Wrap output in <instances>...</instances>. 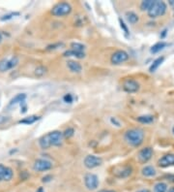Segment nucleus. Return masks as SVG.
<instances>
[{"instance_id": "24", "label": "nucleus", "mask_w": 174, "mask_h": 192, "mask_svg": "<svg viewBox=\"0 0 174 192\" xmlns=\"http://www.w3.org/2000/svg\"><path fill=\"white\" fill-rule=\"evenodd\" d=\"M71 50H73V51H83L84 52V50H85V46L81 43H77V42H73L71 44Z\"/></svg>"}, {"instance_id": "33", "label": "nucleus", "mask_w": 174, "mask_h": 192, "mask_svg": "<svg viewBox=\"0 0 174 192\" xmlns=\"http://www.w3.org/2000/svg\"><path fill=\"white\" fill-rule=\"evenodd\" d=\"M110 121H111V123H113V124H116V126H118V127L121 126V125H120V122L116 120L115 117H111V118H110Z\"/></svg>"}, {"instance_id": "23", "label": "nucleus", "mask_w": 174, "mask_h": 192, "mask_svg": "<svg viewBox=\"0 0 174 192\" xmlns=\"http://www.w3.org/2000/svg\"><path fill=\"white\" fill-rule=\"evenodd\" d=\"M39 118H40V116H27V117L23 118V120H22V121H19V123H22V124H32V123L36 122L39 120Z\"/></svg>"}, {"instance_id": "25", "label": "nucleus", "mask_w": 174, "mask_h": 192, "mask_svg": "<svg viewBox=\"0 0 174 192\" xmlns=\"http://www.w3.org/2000/svg\"><path fill=\"white\" fill-rule=\"evenodd\" d=\"M46 71H48V69H46V67H45V66H43V65L38 66V67L35 69V75L37 77H42L45 74Z\"/></svg>"}, {"instance_id": "9", "label": "nucleus", "mask_w": 174, "mask_h": 192, "mask_svg": "<svg viewBox=\"0 0 174 192\" xmlns=\"http://www.w3.org/2000/svg\"><path fill=\"white\" fill-rule=\"evenodd\" d=\"M102 163V158L96 155H87L84 158V166L88 169H94L96 167L101 166Z\"/></svg>"}, {"instance_id": "40", "label": "nucleus", "mask_w": 174, "mask_h": 192, "mask_svg": "<svg viewBox=\"0 0 174 192\" xmlns=\"http://www.w3.org/2000/svg\"><path fill=\"white\" fill-rule=\"evenodd\" d=\"M2 41V35H1V33H0V43H1Z\"/></svg>"}, {"instance_id": "21", "label": "nucleus", "mask_w": 174, "mask_h": 192, "mask_svg": "<svg viewBox=\"0 0 174 192\" xmlns=\"http://www.w3.org/2000/svg\"><path fill=\"white\" fill-rule=\"evenodd\" d=\"M25 99H26V94H24V93L18 94L11 100L10 105L12 106V105H16V104H22V102L25 101Z\"/></svg>"}, {"instance_id": "6", "label": "nucleus", "mask_w": 174, "mask_h": 192, "mask_svg": "<svg viewBox=\"0 0 174 192\" xmlns=\"http://www.w3.org/2000/svg\"><path fill=\"white\" fill-rule=\"evenodd\" d=\"M132 168L128 165H123V166H116L115 168H113L112 174L113 176H115L116 178H128L132 175Z\"/></svg>"}, {"instance_id": "3", "label": "nucleus", "mask_w": 174, "mask_h": 192, "mask_svg": "<svg viewBox=\"0 0 174 192\" xmlns=\"http://www.w3.org/2000/svg\"><path fill=\"white\" fill-rule=\"evenodd\" d=\"M167 5L164 1H153L151 7L147 11V14L152 18L162 17L165 14Z\"/></svg>"}, {"instance_id": "7", "label": "nucleus", "mask_w": 174, "mask_h": 192, "mask_svg": "<svg viewBox=\"0 0 174 192\" xmlns=\"http://www.w3.org/2000/svg\"><path fill=\"white\" fill-rule=\"evenodd\" d=\"M128 59H129L128 52L125 51H122V50H119V51H116L114 54L111 55L110 61L113 65H119V64H122L123 62L127 61Z\"/></svg>"}, {"instance_id": "28", "label": "nucleus", "mask_w": 174, "mask_h": 192, "mask_svg": "<svg viewBox=\"0 0 174 192\" xmlns=\"http://www.w3.org/2000/svg\"><path fill=\"white\" fill-rule=\"evenodd\" d=\"M73 133H75V130L73 128L70 127L68 129H66L63 133V137H66V138H71L72 136H73Z\"/></svg>"}, {"instance_id": "30", "label": "nucleus", "mask_w": 174, "mask_h": 192, "mask_svg": "<svg viewBox=\"0 0 174 192\" xmlns=\"http://www.w3.org/2000/svg\"><path fill=\"white\" fill-rule=\"evenodd\" d=\"M5 172H6V167L4 166V165L0 164V182H1V181H4Z\"/></svg>"}, {"instance_id": "34", "label": "nucleus", "mask_w": 174, "mask_h": 192, "mask_svg": "<svg viewBox=\"0 0 174 192\" xmlns=\"http://www.w3.org/2000/svg\"><path fill=\"white\" fill-rule=\"evenodd\" d=\"M14 15H18V14H11V15H8V16H4L1 19H2V21H5V19L11 18H12V16H14Z\"/></svg>"}, {"instance_id": "15", "label": "nucleus", "mask_w": 174, "mask_h": 192, "mask_svg": "<svg viewBox=\"0 0 174 192\" xmlns=\"http://www.w3.org/2000/svg\"><path fill=\"white\" fill-rule=\"evenodd\" d=\"M141 174L142 176L146 177V178H151V177H155L157 174V171L155 169V167L151 166V165H147V166H144L141 170Z\"/></svg>"}, {"instance_id": "22", "label": "nucleus", "mask_w": 174, "mask_h": 192, "mask_svg": "<svg viewBox=\"0 0 174 192\" xmlns=\"http://www.w3.org/2000/svg\"><path fill=\"white\" fill-rule=\"evenodd\" d=\"M167 184L160 182L154 185V192H167Z\"/></svg>"}, {"instance_id": "12", "label": "nucleus", "mask_w": 174, "mask_h": 192, "mask_svg": "<svg viewBox=\"0 0 174 192\" xmlns=\"http://www.w3.org/2000/svg\"><path fill=\"white\" fill-rule=\"evenodd\" d=\"M52 168V163L46 159H37L33 165V169L37 172L49 171Z\"/></svg>"}, {"instance_id": "16", "label": "nucleus", "mask_w": 174, "mask_h": 192, "mask_svg": "<svg viewBox=\"0 0 174 192\" xmlns=\"http://www.w3.org/2000/svg\"><path fill=\"white\" fill-rule=\"evenodd\" d=\"M168 46V44L164 42V41H160L157 44H155L154 46H152V48L150 49V52L151 54H158L159 51H163L165 47H167Z\"/></svg>"}, {"instance_id": "32", "label": "nucleus", "mask_w": 174, "mask_h": 192, "mask_svg": "<svg viewBox=\"0 0 174 192\" xmlns=\"http://www.w3.org/2000/svg\"><path fill=\"white\" fill-rule=\"evenodd\" d=\"M63 99H64V101H65L66 103H72V102H73V96H72V94H70V93L66 94V95L63 97Z\"/></svg>"}, {"instance_id": "39", "label": "nucleus", "mask_w": 174, "mask_h": 192, "mask_svg": "<svg viewBox=\"0 0 174 192\" xmlns=\"http://www.w3.org/2000/svg\"><path fill=\"white\" fill-rule=\"evenodd\" d=\"M167 192H174V187H171L168 191H167Z\"/></svg>"}, {"instance_id": "26", "label": "nucleus", "mask_w": 174, "mask_h": 192, "mask_svg": "<svg viewBox=\"0 0 174 192\" xmlns=\"http://www.w3.org/2000/svg\"><path fill=\"white\" fill-rule=\"evenodd\" d=\"M13 176H14V172L13 170L10 168V167H6V172H5V178H4V181L5 182H9L12 180Z\"/></svg>"}, {"instance_id": "27", "label": "nucleus", "mask_w": 174, "mask_h": 192, "mask_svg": "<svg viewBox=\"0 0 174 192\" xmlns=\"http://www.w3.org/2000/svg\"><path fill=\"white\" fill-rule=\"evenodd\" d=\"M152 3L153 0H145V1H142L141 4H140V9L142 11H148V9L151 7Z\"/></svg>"}, {"instance_id": "41", "label": "nucleus", "mask_w": 174, "mask_h": 192, "mask_svg": "<svg viewBox=\"0 0 174 192\" xmlns=\"http://www.w3.org/2000/svg\"><path fill=\"white\" fill-rule=\"evenodd\" d=\"M173 133H174V127H173Z\"/></svg>"}, {"instance_id": "14", "label": "nucleus", "mask_w": 174, "mask_h": 192, "mask_svg": "<svg viewBox=\"0 0 174 192\" xmlns=\"http://www.w3.org/2000/svg\"><path fill=\"white\" fill-rule=\"evenodd\" d=\"M67 67L69 68V70L73 73H76V74H78L82 71V66L80 65V63H78L77 61L75 60H68L67 61Z\"/></svg>"}, {"instance_id": "8", "label": "nucleus", "mask_w": 174, "mask_h": 192, "mask_svg": "<svg viewBox=\"0 0 174 192\" xmlns=\"http://www.w3.org/2000/svg\"><path fill=\"white\" fill-rule=\"evenodd\" d=\"M84 184L89 190H95L99 186V178L94 174H86L84 177Z\"/></svg>"}, {"instance_id": "36", "label": "nucleus", "mask_w": 174, "mask_h": 192, "mask_svg": "<svg viewBox=\"0 0 174 192\" xmlns=\"http://www.w3.org/2000/svg\"><path fill=\"white\" fill-rule=\"evenodd\" d=\"M99 192H115V191L114 190H101Z\"/></svg>"}, {"instance_id": "10", "label": "nucleus", "mask_w": 174, "mask_h": 192, "mask_svg": "<svg viewBox=\"0 0 174 192\" xmlns=\"http://www.w3.org/2000/svg\"><path fill=\"white\" fill-rule=\"evenodd\" d=\"M154 154V151H153V149L150 148V147H147V148H144L142 149H140L137 153V159L140 163L142 164H145L148 162L152 156Z\"/></svg>"}, {"instance_id": "2", "label": "nucleus", "mask_w": 174, "mask_h": 192, "mask_svg": "<svg viewBox=\"0 0 174 192\" xmlns=\"http://www.w3.org/2000/svg\"><path fill=\"white\" fill-rule=\"evenodd\" d=\"M145 133L141 128H131L125 132L124 139L133 148H138L144 141Z\"/></svg>"}, {"instance_id": "31", "label": "nucleus", "mask_w": 174, "mask_h": 192, "mask_svg": "<svg viewBox=\"0 0 174 192\" xmlns=\"http://www.w3.org/2000/svg\"><path fill=\"white\" fill-rule=\"evenodd\" d=\"M61 46H63L62 43H57V44H53V45H49L48 46V48H46V50L48 51H50V50H56L58 48H60Z\"/></svg>"}, {"instance_id": "13", "label": "nucleus", "mask_w": 174, "mask_h": 192, "mask_svg": "<svg viewBox=\"0 0 174 192\" xmlns=\"http://www.w3.org/2000/svg\"><path fill=\"white\" fill-rule=\"evenodd\" d=\"M158 165L162 168L174 166V153H167L158 160Z\"/></svg>"}, {"instance_id": "18", "label": "nucleus", "mask_w": 174, "mask_h": 192, "mask_svg": "<svg viewBox=\"0 0 174 192\" xmlns=\"http://www.w3.org/2000/svg\"><path fill=\"white\" fill-rule=\"evenodd\" d=\"M136 121L142 124H150L154 121H155V117L152 115H144V116H140L136 118Z\"/></svg>"}, {"instance_id": "17", "label": "nucleus", "mask_w": 174, "mask_h": 192, "mask_svg": "<svg viewBox=\"0 0 174 192\" xmlns=\"http://www.w3.org/2000/svg\"><path fill=\"white\" fill-rule=\"evenodd\" d=\"M63 56H65V57L73 56V57H77V58H83L85 56V54L83 51H73V50H69V51H66L64 52Z\"/></svg>"}, {"instance_id": "4", "label": "nucleus", "mask_w": 174, "mask_h": 192, "mask_svg": "<svg viewBox=\"0 0 174 192\" xmlns=\"http://www.w3.org/2000/svg\"><path fill=\"white\" fill-rule=\"evenodd\" d=\"M72 6L68 2H59L51 10V14L54 17H64L71 14Z\"/></svg>"}, {"instance_id": "1", "label": "nucleus", "mask_w": 174, "mask_h": 192, "mask_svg": "<svg viewBox=\"0 0 174 192\" xmlns=\"http://www.w3.org/2000/svg\"><path fill=\"white\" fill-rule=\"evenodd\" d=\"M63 133L58 130L49 132L39 139V145L43 149H48L50 147H58L63 142Z\"/></svg>"}, {"instance_id": "19", "label": "nucleus", "mask_w": 174, "mask_h": 192, "mask_svg": "<svg viewBox=\"0 0 174 192\" xmlns=\"http://www.w3.org/2000/svg\"><path fill=\"white\" fill-rule=\"evenodd\" d=\"M125 16H126L127 21H128L131 24H136L138 22V16L135 12H132V11L127 12Z\"/></svg>"}, {"instance_id": "29", "label": "nucleus", "mask_w": 174, "mask_h": 192, "mask_svg": "<svg viewBox=\"0 0 174 192\" xmlns=\"http://www.w3.org/2000/svg\"><path fill=\"white\" fill-rule=\"evenodd\" d=\"M119 22H120V26H121V28L125 32V34H129V29H128V27H127L126 23L124 22V21L122 18H119Z\"/></svg>"}, {"instance_id": "35", "label": "nucleus", "mask_w": 174, "mask_h": 192, "mask_svg": "<svg viewBox=\"0 0 174 192\" xmlns=\"http://www.w3.org/2000/svg\"><path fill=\"white\" fill-rule=\"evenodd\" d=\"M49 178H51V177L50 176H46V177H45V178H43V182H49L50 180H49Z\"/></svg>"}, {"instance_id": "5", "label": "nucleus", "mask_w": 174, "mask_h": 192, "mask_svg": "<svg viewBox=\"0 0 174 192\" xmlns=\"http://www.w3.org/2000/svg\"><path fill=\"white\" fill-rule=\"evenodd\" d=\"M18 64V57L13 56L11 58H4L0 60V72H6L15 68Z\"/></svg>"}, {"instance_id": "37", "label": "nucleus", "mask_w": 174, "mask_h": 192, "mask_svg": "<svg viewBox=\"0 0 174 192\" xmlns=\"http://www.w3.org/2000/svg\"><path fill=\"white\" fill-rule=\"evenodd\" d=\"M137 192H150L148 189H141V190H139V191H137Z\"/></svg>"}, {"instance_id": "20", "label": "nucleus", "mask_w": 174, "mask_h": 192, "mask_svg": "<svg viewBox=\"0 0 174 192\" xmlns=\"http://www.w3.org/2000/svg\"><path fill=\"white\" fill-rule=\"evenodd\" d=\"M164 56H160V57H158L157 59H155V60L153 61L152 65L150 66L149 71H150L151 73L155 72V71L160 67V64H162V63L164 62Z\"/></svg>"}, {"instance_id": "11", "label": "nucleus", "mask_w": 174, "mask_h": 192, "mask_svg": "<svg viewBox=\"0 0 174 192\" xmlns=\"http://www.w3.org/2000/svg\"><path fill=\"white\" fill-rule=\"evenodd\" d=\"M140 84L137 81L132 80V79H128L123 84V89L124 91L128 92V93H135L139 90Z\"/></svg>"}, {"instance_id": "38", "label": "nucleus", "mask_w": 174, "mask_h": 192, "mask_svg": "<svg viewBox=\"0 0 174 192\" xmlns=\"http://www.w3.org/2000/svg\"><path fill=\"white\" fill-rule=\"evenodd\" d=\"M37 192H45V191H44L43 187H40V188H39V189L37 190Z\"/></svg>"}]
</instances>
